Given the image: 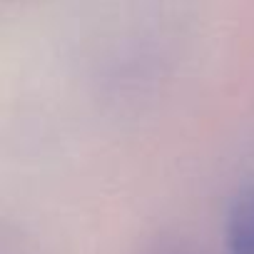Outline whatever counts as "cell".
Segmentation results:
<instances>
[{"instance_id": "obj_1", "label": "cell", "mask_w": 254, "mask_h": 254, "mask_svg": "<svg viewBox=\"0 0 254 254\" xmlns=\"http://www.w3.org/2000/svg\"><path fill=\"white\" fill-rule=\"evenodd\" d=\"M224 254H254V187L242 190L229 204Z\"/></svg>"}]
</instances>
